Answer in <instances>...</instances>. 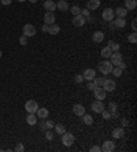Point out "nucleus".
Masks as SVG:
<instances>
[{
  "instance_id": "11",
  "label": "nucleus",
  "mask_w": 137,
  "mask_h": 152,
  "mask_svg": "<svg viewBox=\"0 0 137 152\" xmlns=\"http://www.w3.org/2000/svg\"><path fill=\"white\" fill-rule=\"evenodd\" d=\"M115 149V143H113L111 140H107L101 145V151L103 152H113Z\"/></svg>"
},
{
  "instance_id": "48",
  "label": "nucleus",
  "mask_w": 137,
  "mask_h": 152,
  "mask_svg": "<svg viewBox=\"0 0 137 152\" xmlns=\"http://www.w3.org/2000/svg\"><path fill=\"white\" fill-rule=\"evenodd\" d=\"M118 67H119V69H121V70H125V69H126V63H123V62H122V63H121V64H119Z\"/></svg>"
},
{
  "instance_id": "22",
  "label": "nucleus",
  "mask_w": 137,
  "mask_h": 152,
  "mask_svg": "<svg viewBox=\"0 0 137 152\" xmlns=\"http://www.w3.org/2000/svg\"><path fill=\"white\" fill-rule=\"evenodd\" d=\"M114 13L117 14V17H119V18H125L128 15V10L125 8V7H118L117 10H114Z\"/></svg>"
},
{
  "instance_id": "45",
  "label": "nucleus",
  "mask_w": 137,
  "mask_h": 152,
  "mask_svg": "<svg viewBox=\"0 0 137 152\" xmlns=\"http://www.w3.org/2000/svg\"><path fill=\"white\" fill-rule=\"evenodd\" d=\"M11 1H13V0H0V3H1V4H4V6L11 4Z\"/></svg>"
},
{
  "instance_id": "17",
  "label": "nucleus",
  "mask_w": 137,
  "mask_h": 152,
  "mask_svg": "<svg viewBox=\"0 0 137 152\" xmlns=\"http://www.w3.org/2000/svg\"><path fill=\"white\" fill-rule=\"evenodd\" d=\"M100 7V0H87V8L96 10Z\"/></svg>"
},
{
  "instance_id": "51",
  "label": "nucleus",
  "mask_w": 137,
  "mask_h": 152,
  "mask_svg": "<svg viewBox=\"0 0 137 152\" xmlns=\"http://www.w3.org/2000/svg\"><path fill=\"white\" fill-rule=\"evenodd\" d=\"M29 1H30V3H33V4H34V3H37V0H29Z\"/></svg>"
},
{
  "instance_id": "33",
  "label": "nucleus",
  "mask_w": 137,
  "mask_h": 152,
  "mask_svg": "<svg viewBox=\"0 0 137 152\" xmlns=\"http://www.w3.org/2000/svg\"><path fill=\"white\" fill-rule=\"evenodd\" d=\"M111 73H113V74H114V77H117V78L122 76V70H121L118 66H117V67H113V71H111Z\"/></svg>"
},
{
  "instance_id": "38",
  "label": "nucleus",
  "mask_w": 137,
  "mask_h": 152,
  "mask_svg": "<svg viewBox=\"0 0 137 152\" xmlns=\"http://www.w3.org/2000/svg\"><path fill=\"white\" fill-rule=\"evenodd\" d=\"M110 48H111V51H113V52H115V51H119V48H121V45H119L118 43H113V45H111Z\"/></svg>"
},
{
  "instance_id": "29",
  "label": "nucleus",
  "mask_w": 137,
  "mask_h": 152,
  "mask_svg": "<svg viewBox=\"0 0 137 152\" xmlns=\"http://www.w3.org/2000/svg\"><path fill=\"white\" fill-rule=\"evenodd\" d=\"M104 80H106L104 77H95V78L92 80V82H93L96 86H101L103 85V82H104Z\"/></svg>"
},
{
  "instance_id": "4",
  "label": "nucleus",
  "mask_w": 137,
  "mask_h": 152,
  "mask_svg": "<svg viewBox=\"0 0 137 152\" xmlns=\"http://www.w3.org/2000/svg\"><path fill=\"white\" fill-rule=\"evenodd\" d=\"M37 108H38V104H37L36 100H27L26 103H25V110L29 114H36Z\"/></svg>"
},
{
  "instance_id": "42",
  "label": "nucleus",
  "mask_w": 137,
  "mask_h": 152,
  "mask_svg": "<svg viewBox=\"0 0 137 152\" xmlns=\"http://www.w3.org/2000/svg\"><path fill=\"white\" fill-rule=\"evenodd\" d=\"M91 152H100L101 148L99 147V145H93V147H91V149H89Z\"/></svg>"
},
{
  "instance_id": "2",
  "label": "nucleus",
  "mask_w": 137,
  "mask_h": 152,
  "mask_svg": "<svg viewBox=\"0 0 137 152\" xmlns=\"http://www.w3.org/2000/svg\"><path fill=\"white\" fill-rule=\"evenodd\" d=\"M110 62H111V64H113L114 67L119 66V64L123 62V58H122V55H121V52H119V51L113 52L111 56H110Z\"/></svg>"
},
{
  "instance_id": "24",
  "label": "nucleus",
  "mask_w": 137,
  "mask_h": 152,
  "mask_svg": "<svg viewBox=\"0 0 137 152\" xmlns=\"http://www.w3.org/2000/svg\"><path fill=\"white\" fill-rule=\"evenodd\" d=\"M123 134H125L123 127H117V129L113 130V137L114 139H121V137H123Z\"/></svg>"
},
{
  "instance_id": "3",
  "label": "nucleus",
  "mask_w": 137,
  "mask_h": 152,
  "mask_svg": "<svg viewBox=\"0 0 137 152\" xmlns=\"http://www.w3.org/2000/svg\"><path fill=\"white\" fill-rule=\"evenodd\" d=\"M74 141H75L74 134L67 133V132H64V133L62 134V143H63V145H66V147H70V145H73V144H74Z\"/></svg>"
},
{
  "instance_id": "27",
  "label": "nucleus",
  "mask_w": 137,
  "mask_h": 152,
  "mask_svg": "<svg viewBox=\"0 0 137 152\" xmlns=\"http://www.w3.org/2000/svg\"><path fill=\"white\" fill-rule=\"evenodd\" d=\"M111 54H113V51H111L110 47H104V48L101 49V52H100V55L103 56V58H106V59H108L110 56H111Z\"/></svg>"
},
{
  "instance_id": "31",
  "label": "nucleus",
  "mask_w": 137,
  "mask_h": 152,
  "mask_svg": "<svg viewBox=\"0 0 137 152\" xmlns=\"http://www.w3.org/2000/svg\"><path fill=\"white\" fill-rule=\"evenodd\" d=\"M128 40H129V43L136 44V43H137V33H136V32H133V33H130V34H129Z\"/></svg>"
},
{
  "instance_id": "6",
  "label": "nucleus",
  "mask_w": 137,
  "mask_h": 152,
  "mask_svg": "<svg viewBox=\"0 0 137 152\" xmlns=\"http://www.w3.org/2000/svg\"><path fill=\"white\" fill-rule=\"evenodd\" d=\"M114 17H115V13H114V10L113 8H104V11L101 13V18L104 19L106 22H111L113 19H114Z\"/></svg>"
},
{
  "instance_id": "16",
  "label": "nucleus",
  "mask_w": 137,
  "mask_h": 152,
  "mask_svg": "<svg viewBox=\"0 0 137 152\" xmlns=\"http://www.w3.org/2000/svg\"><path fill=\"white\" fill-rule=\"evenodd\" d=\"M44 23H47V25H52V23H55V14L47 11L45 15H44Z\"/></svg>"
},
{
  "instance_id": "7",
  "label": "nucleus",
  "mask_w": 137,
  "mask_h": 152,
  "mask_svg": "<svg viewBox=\"0 0 137 152\" xmlns=\"http://www.w3.org/2000/svg\"><path fill=\"white\" fill-rule=\"evenodd\" d=\"M103 89L106 90V92H113V90H115V88H117V84H115L114 80H104V82H103Z\"/></svg>"
},
{
  "instance_id": "9",
  "label": "nucleus",
  "mask_w": 137,
  "mask_h": 152,
  "mask_svg": "<svg viewBox=\"0 0 137 152\" xmlns=\"http://www.w3.org/2000/svg\"><path fill=\"white\" fill-rule=\"evenodd\" d=\"M106 92L101 86H96L95 88V90H93V96H95V99L96 100H104L106 99Z\"/></svg>"
},
{
  "instance_id": "47",
  "label": "nucleus",
  "mask_w": 137,
  "mask_h": 152,
  "mask_svg": "<svg viewBox=\"0 0 137 152\" xmlns=\"http://www.w3.org/2000/svg\"><path fill=\"white\" fill-rule=\"evenodd\" d=\"M41 30L47 33V32H48V25H47V23H44V25H43V27H41Z\"/></svg>"
},
{
  "instance_id": "19",
  "label": "nucleus",
  "mask_w": 137,
  "mask_h": 152,
  "mask_svg": "<svg viewBox=\"0 0 137 152\" xmlns=\"http://www.w3.org/2000/svg\"><path fill=\"white\" fill-rule=\"evenodd\" d=\"M92 40H93V43H101L104 40V33L103 32H95L92 34Z\"/></svg>"
},
{
  "instance_id": "53",
  "label": "nucleus",
  "mask_w": 137,
  "mask_h": 152,
  "mask_svg": "<svg viewBox=\"0 0 137 152\" xmlns=\"http://www.w3.org/2000/svg\"><path fill=\"white\" fill-rule=\"evenodd\" d=\"M0 58H1V51H0Z\"/></svg>"
},
{
  "instance_id": "12",
  "label": "nucleus",
  "mask_w": 137,
  "mask_h": 152,
  "mask_svg": "<svg viewBox=\"0 0 137 152\" xmlns=\"http://www.w3.org/2000/svg\"><path fill=\"white\" fill-rule=\"evenodd\" d=\"M36 115L37 118H40V119H45V118H48V115H50V111L47 110L45 107H38L36 111Z\"/></svg>"
},
{
  "instance_id": "49",
  "label": "nucleus",
  "mask_w": 137,
  "mask_h": 152,
  "mask_svg": "<svg viewBox=\"0 0 137 152\" xmlns=\"http://www.w3.org/2000/svg\"><path fill=\"white\" fill-rule=\"evenodd\" d=\"M41 129H43V130H45V129H47V125H45V121H43V122H41Z\"/></svg>"
},
{
  "instance_id": "37",
  "label": "nucleus",
  "mask_w": 137,
  "mask_h": 152,
  "mask_svg": "<svg viewBox=\"0 0 137 152\" xmlns=\"http://www.w3.org/2000/svg\"><path fill=\"white\" fill-rule=\"evenodd\" d=\"M19 44H21V45H27V37L26 36H21V37H19Z\"/></svg>"
},
{
  "instance_id": "15",
  "label": "nucleus",
  "mask_w": 137,
  "mask_h": 152,
  "mask_svg": "<svg viewBox=\"0 0 137 152\" xmlns=\"http://www.w3.org/2000/svg\"><path fill=\"white\" fill-rule=\"evenodd\" d=\"M84 80H87V81H92L93 78L96 77V71L93 70V69H87L85 71H84Z\"/></svg>"
},
{
  "instance_id": "50",
  "label": "nucleus",
  "mask_w": 137,
  "mask_h": 152,
  "mask_svg": "<svg viewBox=\"0 0 137 152\" xmlns=\"http://www.w3.org/2000/svg\"><path fill=\"white\" fill-rule=\"evenodd\" d=\"M113 43H114V41H113V40H110L108 43H107V47H111V45H113Z\"/></svg>"
},
{
  "instance_id": "21",
  "label": "nucleus",
  "mask_w": 137,
  "mask_h": 152,
  "mask_svg": "<svg viewBox=\"0 0 137 152\" xmlns=\"http://www.w3.org/2000/svg\"><path fill=\"white\" fill-rule=\"evenodd\" d=\"M56 8L59 10V11H68V3L66 0H59L58 3H56Z\"/></svg>"
},
{
  "instance_id": "46",
  "label": "nucleus",
  "mask_w": 137,
  "mask_h": 152,
  "mask_svg": "<svg viewBox=\"0 0 137 152\" xmlns=\"http://www.w3.org/2000/svg\"><path fill=\"white\" fill-rule=\"evenodd\" d=\"M121 123H122V126H128L129 121H128V119H125V118H122V119H121Z\"/></svg>"
},
{
  "instance_id": "32",
  "label": "nucleus",
  "mask_w": 137,
  "mask_h": 152,
  "mask_svg": "<svg viewBox=\"0 0 137 152\" xmlns=\"http://www.w3.org/2000/svg\"><path fill=\"white\" fill-rule=\"evenodd\" d=\"M108 111H110V112L118 111V104L115 103V102H111V103L108 104Z\"/></svg>"
},
{
  "instance_id": "40",
  "label": "nucleus",
  "mask_w": 137,
  "mask_h": 152,
  "mask_svg": "<svg viewBox=\"0 0 137 152\" xmlns=\"http://www.w3.org/2000/svg\"><path fill=\"white\" fill-rule=\"evenodd\" d=\"M82 15V17H85V18H88V17H89V15H91V14H89V10L88 8H84V10H81V13H80Z\"/></svg>"
},
{
  "instance_id": "52",
  "label": "nucleus",
  "mask_w": 137,
  "mask_h": 152,
  "mask_svg": "<svg viewBox=\"0 0 137 152\" xmlns=\"http://www.w3.org/2000/svg\"><path fill=\"white\" fill-rule=\"evenodd\" d=\"M18 1H21V3H23V1H26V0H18Z\"/></svg>"
},
{
  "instance_id": "20",
  "label": "nucleus",
  "mask_w": 137,
  "mask_h": 152,
  "mask_svg": "<svg viewBox=\"0 0 137 152\" xmlns=\"http://www.w3.org/2000/svg\"><path fill=\"white\" fill-rule=\"evenodd\" d=\"M59 32H60V26H59V25H56V23L48 25V32H47V33H50V34L55 36V34H58Z\"/></svg>"
},
{
  "instance_id": "5",
  "label": "nucleus",
  "mask_w": 137,
  "mask_h": 152,
  "mask_svg": "<svg viewBox=\"0 0 137 152\" xmlns=\"http://www.w3.org/2000/svg\"><path fill=\"white\" fill-rule=\"evenodd\" d=\"M106 108L104 103H103V100H96V102H93V103L91 104V110L93 112H96V114H101V111Z\"/></svg>"
},
{
  "instance_id": "18",
  "label": "nucleus",
  "mask_w": 137,
  "mask_h": 152,
  "mask_svg": "<svg viewBox=\"0 0 137 152\" xmlns=\"http://www.w3.org/2000/svg\"><path fill=\"white\" fill-rule=\"evenodd\" d=\"M137 7V0H125V8L128 11H133Z\"/></svg>"
},
{
  "instance_id": "10",
  "label": "nucleus",
  "mask_w": 137,
  "mask_h": 152,
  "mask_svg": "<svg viewBox=\"0 0 137 152\" xmlns=\"http://www.w3.org/2000/svg\"><path fill=\"white\" fill-rule=\"evenodd\" d=\"M73 25L74 26H77V27H81L85 25V22H87V18L85 17H82L81 14H78V15H74V18H73Z\"/></svg>"
},
{
  "instance_id": "30",
  "label": "nucleus",
  "mask_w": 137,
  "mask_h": 152,
  "mask_svg": "<svg viewBox=\"0 0 137 152\" xmlns=\"http://www.w3.org/2000/svg\"><path fill=\"white\" fill-rule=\"evenodd\" d=\"M44 132H45V139L48 141H52L54 140V132H52V129H45Z\"/></svg>"
},
{
  "instance_id": "34",
  "label": "nucleus",
  "mask_w": 137,
  "mask_h": 152,
  "mask_svg": "<svg viewBox=\"0 0 137 152\" xmlns=\"http://www.w3.org/2000/svg\"><path fill=\"white\" fill-rule=\"evenodd\" d=\"M101 115H103V118H104L106 121H108V119H111V112L108 111V110H103V111H101Z\"/></svg>"
},
{
  "instance_id": "13",
  "label": "nucleus",
  "mask_w": 137,
  "mask_h": 152,
  "mask_svg": "<svg viewBox=\"0 0 137 152\" xmlns=\"http://www.w3.org/2000/svg\"><path fill=\"white\" fill-rule=\"evenodd\" d=\"M43 6H44L45 11H50V13H54L55 10H56V3H55L54 0H45Z\"/></svg>"
},
{
  "instance_id": "1",
  "label": "nucleus",
  "mask_w": 137,
  "mask_h": 152,
  "mask_svg": "<svg viewBox=\"0 0 137 152\" xmlns=\"http://www.w3.org/2000/svg\"><path fill=\"white\" fill-rule=\"evenodd\" d=\"M113 64H111V62L110 60H103V62H100L99 63V71L103 74V76H108L110 73L113 71Z\"/></svg>"
},
{
  "instance_id": "28",
  "label": "nucleus",
  "mask_w": 137,
  "mask_h": 152,
  "mask_svg": "<svg viewBox=\"0 0 137 152\" xmlns=\"http://www.w3.org/2000/svg\"><path fill=\"white\" fill-rule=\"evenodd\" d=\"M54 129H55V132H56L58 134H60V136H62V134L66 132V127H64L62 123H56V125L54 126Z\"/></svg>"
},
{
  "instance_id": "8",
  "label": "nucleus",
  "mask_w": 137,
  "mask_h": 152,
  "mask_svg": "<svg viewBox=\"0 0 137 152\" xmlns=\"http://www.w3.org/2000/svg\"><path fill=\"white\" fill-rule=\"evenodd\" d=\"M23 36L26 37H33L34 34H36V27L33 26V25H30V23H27V25H25L23 26Z\"/></svg>"
},
{
  "instance_id": "39",
  "label": "nucleus",
  "mask_w": 137,
  "mask_h": 152,
  "mask_svg": "<svg viewBox=\"0 0 137 152\" xmlns=\"http://www.w3.org/2000/svg\"><path fill=\"white\" fill-rule=\"evenodd\" d=\"M15 151H17V152H23V151H25V147H23L21 143H18V144H17V147H15Z\"/></svg>"
},
{
  "instance_id": "43",
  "label": "nucleus",
  "mask_w": 137,
  "mask_h": 152,
  "mask_svg": "<svg viewBox=\"0 0 137 152\" xmlns=\"http://www.w3.org/2000/svg\"><path fill=\"white\" fill-rule=\"evenodd\" d=\"M87 88H88L89 90H92V92H93V90H95V88H96V85L93 84V82H92V81H89V84L87 85Z\"/></svg>"
},
{
  "instance_id": "36",
  "label": "nucleus",
  "mask_w": 137,
  "mask_h": 152,
  "mask_svg": "<svg viewBox=\"0 0 137 152\" xmlns=\"http://www.w3.org/2000/svg\"><path fill=\"white\" fill-rule=\"evenodd\" d=\"M74 81H75L77 84H81L82 81H84V76H82V74H77V76L74 77Z\"/></svg>"
},
{
  "instance_id": "44",
  "label": "nucleus",
  "mask_w": 137,
  "mask_h": 152,
  "mask_svg": "<svg viewBox=\"0 0 137 152\" xmlns=\"http://www.w3.org/2000/svg\"><path fill=\"white\" fill-rule=\"evenodd\" d=\"M132 29H133V32L137 30V19H136V18L132 21Z\"/></svg>"
},
{
  "instance_id": "41",
  "label": "nucleus",
  "mask_w": 137,
  "mask_h": 152,
  "mask_svg": "<svg viewBox=\"0 0 137 152\" xmlns=\"http://www.w3.org/2000/svg\"><path fill=\"white\" fill-rule=\"evenodd\" d=\"M45 125H47V129H52L55 126V122L54 121H45Z\"/></svg>"
},
{
  "instance_id": "23",
  "label": "nucleus",
  "mask_w": 137,
  "mask_h": 152,
  "mask_svg": "<svg viewBox=\"0 0 137 152\" xmlns=\"http://www.w3.org/2000/svg\"><path fill=\"white\" fill-rule=\"evenodd\" d=\"M37 115L36 114H29V115L26 116V122H27V125H30V126H33V125H36L37 123Z\"/></svg>"
},
{
  "instance_id": "14",
  "label": "nucleus",
  "mask_w": 137,
  "mask_h": 152,
  "mask_svg": "<svg viewBox=\"0 0 137 152\" xmlns=\"http://www.w3.org/2000/svg\"><path fill=\"white\" fill-rule=\"evenodd\" d=\"M73 112H74V115L82 116L84 114H85V107H84L82 104H74L73 106Z\"/></svg>"
},
{
  "instance_id": "26",
  "label": "nucleus",
  "mask_w": 137,
  "mask_h": 152,
  "mask_svg": "<svg viewBox=\"0 0 137 152\" xmlns=\"http://www.w3.org/2000/svg\"><path fill=\"white\" fill-rule=\"evenodd\" d=\"M81 118H82V122H84L85 125H92V123H93V118H92V115H89V114H87V112H85Z\"/></svg>"
},
{
  "instance_id": "25",
  "label": "nucleus",
  "mask_w": 137,
  "mask_h": 152,
  "mask_svg": "<svg viewBox=\"0 0 137 152\" xmlns=\"http://www.w3.org/2000/svg\"><path fill=\"white\" fill-rule=\"evenodd\" d=\"M114 26L119 27V29L125 27V26H126V19H125V18H119V17H118V18L114 21Z\"/></svg>"
},
{
  "instance_id": "35",
  "label": "nucleus",
  "mask_w": 137,
  "mask_h": 152,
  "mask_svg": "<svg viewBox=\"0 0 137 152\" xmlns=\"http://www.w3.org/2000/svg\"><path fill=\"white\" fill-rule=\"evenodd\" d=\"M70 13L73 14V15H78V14L81 13V8H80L78 6H73V7L70 8Z\"/></svg>"
}]
</instances>
